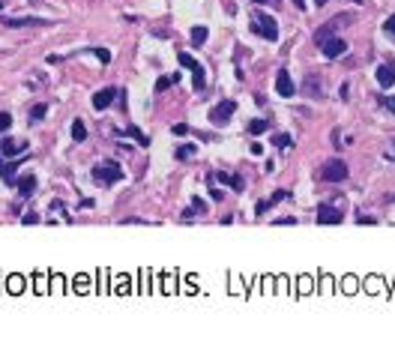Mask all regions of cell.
<instances>
[{"label":"cell","instance_id":"cell-40","mask_svg":"<svg viewBox=\"0 0 395 356\" xmlns=\"http://www.w3.org/2000/svg\"><path fill=\"white\" fill-rule=\"evenodd\" d=\"M314 3H318V6H324V3H327V0H314Z\"/></svg>","mask_w":395,"mask_h":356},{"label":"cell","instance_id":"cell-10","mask_svg":"<svg viewBox=\"0 0 395 356\" xmlns=\"http://www.w3.org/2000/svg\"><path fill=\"white\" fill-rule=\"evenodd\" d=\"M0 24L15 30V27H42V24H48V21H45V18H33V15H24V18H6V15H3Z\"/></svg>","mask_w":395,"mask_h":356},{"label":"cell","instance_id":"cell-27","mask_svg":"<svg viewBox=\"0 0 395 356\" xmlns=\"http://www.w3.org/2000/svg\"><path fill=\"white\" fill-rule=\"evenodd\" d=\"M272 204H275L272 197H269V201H258V207H255V213H258V216H263V213H269V210H272Z\"/></svg>","mask_w":395,"mask_h":356},{"label":"cell","instance_id":"cell-19","mask_svg":"<svg viewBox=\"0 0 395 356\" xmlns=\"http://www.w3.org/2000/svg\"><path fill=\"white\" fill-rule=\"evenodd\" d=\"M198 213H207V204H204L201 197H192V207L183 210V219H192V216H198Z\"/></svg>","mask_w":395,"mask_h":356},{"label":"cell","instance_id":"cell-13","mask_svg":"<svg viewBox=\"0 0 395 356\" xmlns=\"http://www.w3.org/2000/svg\"><path fill=\"white\" fill-rule=\"evenodd\" d=\"M210 183H222V186H230V189H236V192L246 189L243 177H228L225 171H213V174H210Z\"/></svg>","mask_w":395,"mask_h":356},{"label":"cell","instance_id":"cell-43","mask_svg":"<svg viewBox=\"0 0 395 356\" xmlns=\"http://www.w3.org/2000/svg\"><path fill=\"white\" fill-rule=\"evenodd\" d=\"M392 159H395V156H392Z\"/></svg>","mask_w":395,"mask_h":356},{"label":"cell","instance_id":"cell-6","mask_svg":"<svg viewBox=\"0 0 395 356\" xmlns=\"http://www.w3.org/2000/svg\"><path fill=\"white\" fill-rule=\"evenodd\" d=\"M233 111H236V102H233V99H222L216 108H210V120H213L216 126H225L230 117H233Z\"/></svg>","mask_w":395,"mask_h":356},{"label":"cell","instance_id":"cell-39","mask_svg":"<svg viewBox=\"0 0 395 356\" xmlns=\"http://www.w3.org/2000/svg\"><path fill=\"white\" fill-rule=\"evenodd\" d=\"M294 6L296 9H305V0H294Z\"/></svg>","mask_w":395,"mask_h":356},{"label":"cell","instance_id":"cell-22","mask_svg":"<svg viewBox=\"0 0 395 356\" xmlns=\"http://www.w3.org/2000/svg\"><path fill=\"white\" fill-rule=\"evenodd\" d=\"M177 81H180V75H162V78L156 81V93H165V90H168L171 84H177Z\"/></svg>","mask_w":395,"mask_h":356},{"label":"cell","instance_id":"cell-11","mask_svg":"<svg viewBox=\"0 0 395 356\" xmlns=\"http://www.w3.org/2000/svg\"><path fill=\"white\" fill-rule=\"evenodd\" d=\"M117 99V87H102L93 93V108L96 111H105V108H111V102Z\"/></svg>","mask_w":395,"mask_h":356},{"label":"cell","instance_id":"cell-38","mask_svg":"<svg viewBox=\"0 0 395 356\" xmlns=\"http://www.w3.org/2000/svg\"><path fill=\"white\" fill-rule=\"evenodd\" d=\"M285 197H288V192H285V189H279V192L272 194V201H285Z\"/></svg>","mask_w":395,"mask_h":356},{"label":"cell","instance_id":"cell-14","mask_svg":"<svg viewBox=\"0 0 395 356\" xmlns=\"http://www.w3.org/2000/svg\"><path fill=\"white\" fill-rule=\"evenodd\" d=\"M377 84L386 90L395 84V63L392 60H383V66H377Z\"/></svg>","mask_w":395,"mask_h":356},{"label":"cell","instance_id":"cell-17","mask_svg":"<svg viewBox=\"0 0 395 356\" xmlns=\"http://www.w3.org/2000/svg\"><path fill=\"white\" fill-rule=\"evenodd\" d=\"M207 36H210V30H207L204 24H198V27H192V33H189V39H192V45H195V48H201V45L207 42Z\"/></svg>","mask_w":395,"mask_h":356},{"label":"cell","instance_id":"cell-7","mask_svg":"<svg viewBox=\"0 0 395 356\" xmlns=\"http://www.w3.org/2000/svg\"><path fill=\"white\" fill-rule=\"evenodd\" d=\"M321 51H324V57L335 60V57H341V54L347 51V42H344L341 36H329V39H324V42H321Z\"/></svg>","mask_w":395,"mask_h":356},{"label":"cell","instance_id":"cell-28","mask_svg":"<svg viewBox=\"0 0 395 356\" xmlns=\"http://www.w3.org/2000/svg\"><path fill=\"white\" fill-rule=\"evenodd\" d=\"M272 144H275V147H294V141H291L288 135H272Z\"/></svg>","mask_w":395,"mask_h":356},{"label":"cell","instance_id":"cell-2","mask_svg":"<svg viewBox=\"0 0 395 356\" xmlns=\"http://www.w3.org/2000/svg\"><path fill=\"white\" fill-rule=\"evenodd\" d=\"M120 180H123V171H120V165L111 162V159L93 168V183H99V186H114Z\"/></svg>","mask_w":395,"mask_h":356},{"label":"cell","instance_id":"cell-16","mask_svg":"<svg viewBox=\"0 0 395 356\" xmlns=\"http://www.w3.org/2000/svg\"><path fill=\"white\" fill-rule=\"evenodd\" d=\"M174 156H177L180 162H189V159H195V156H198V147H195V144H180V147L174 150Z\"/></svg>","mask_w":395,"mask_h":356},{"label":"cell","instance_id":"cell-34","mask_svg":"<svg viewBox=\"0 0 395 356\" xmlns=\"http://www.w3.org/2000/svg\"><path fill=\"white\" fill-rule=\"evenodd\" d=\"M357 222H360V225H377L374 216H357Z\"/></svg>","mask_w":395,"mask_h":356},{"label":"cell","instance_id":"cell-8","mask_svg":"<svg viewBox=\"0 0 395 356\" xmlns=\"http://www.w3.org/2000/svg\"><path fill=\"white\" fill-rule=\"evenodd\" d=\"M344 216H341V210L338 207H332V204H318V225H338Z\"/></svg>","mask_w":395,"mask_h":356},{"label":"cell","instance_id":"cell-25","mask_svg":"<svg viewBox=\"0 0 395 356\" xmlns=\"http://www.w3.org/2000/svg\"><path fill=\"white\" fill-rule=\"evenodd\" d=\"M266 132V120H252L249 123V135H263Z\"/></svg>","mask_w":395,"mask_h":356},{"label":"cell","instance_id":"cell-42","mask_svg":"<svg viewBox=\"0 0 395 356\" xmlns=\"http://www.w3.org/2000/svg\"><path fill=\"white\" fill-rule=\"evenodd\" d=\"M0 9H6V3H3V0H0Z\"/></svg>","mask_w":395,"mask_h":356},{"label":"cell","instance_id":"cell-15","mask_svg":"<svg viewBox=\"0 0 395 356\" xmlns=\"http://www.w3.org/2000/svg\"><path fill=\"white\" fill-rule=\"evenodd\" d=\"M15 189H18V194H21V197H30V194L36 192V177H33V174H27V177H18V180H15Z\"/></svg>","mask_w":395,"mask_h":356},{"label":"cell","instance_id":"cell-24","mask_svg":"<svg viewBox=\"0 0 395 356\" xmlns=\"http://www.w3.org/2000/svg\"><path fill=\"white\" fill-rule=\"evenodd\" d=\"M21 291H24L21 275H9V293H21Z\"/></svg>","mask_w":395,"mask_h":356},{"label":"cell","instance_id":"cell-26","mask_svg":"<svg viewBox=\"0 0 395 356\" xmlns=\"http://www.w3.org/2000/svg\"><path fill=\"white\" fill-rule=\"evenodd\" d=\"M383 33H386V36L395 42V15H389V18L383 21Z\"/></svg>","mask_w":395,"mask_h":356},{"label":"cell","instance_id":"cell-18","mask_svg":"<svg viewBox=\"0 0 395 356\" xmlns=\"http://www.w3.org/2000/svg\"><path fill=\"white\" fill-rule=\"evenodd\" d=\"M305 90H308L314 99H321V96H324V90H321V78H318V75H308V78H305Z\"/></svg>","mask_w":395,"mask_h":356},{"label":"cell","instance_id":"cell-41","mask_svg":"<svg viewBox=\"0 0 395 356\" xmlns=\"http://www.w3.org/2000/svg\"><path fill=\"white\" fill-rule=\"evenodd\" d=\"M252 3H258V6H261V3H266V0H252Z\"/></svg>","mask_w":395,"mask_h":356},{"label":"cell","instance_id":"cell-36","mask_svg":"<svg viewBox=\"0 0 395 356\" xmlns=\"http://www.w3.org/2000/svg\"><path fill=\"white\" fill-rule=\"evenodd\" d=\"M275 225H296L294 216H285V219H275Z\"/></svg>","mask_w":395,"mask_h":356},{"label":"cell","instance_id":"cell-23","mask_svg":"<svg viewBox=\"0 0 395 356\" xmlns=\"http://www.w3.org/2000/svg\"><path fill=\"white\" fill-rule=\"evenodd\" d=\"M120 135H129V138H135V141H138V144H144V147L150 144V138H147L144 132L138 129V126H129V129H126V132H120Z\"/></svg>","mask_w":395,"mask_h":356},{"label":"cell","instance_id":"cell-35","mask_svg":"<svg viewBox=\"0 0 395 356\" xmlns=\"http://www.w3.org/2000/svg\"><path fill=\"white\" fill-rule=\"evenodd\" d=\"M36 222H39L36 213H24V225H36Z\"/></svg>","mask_w":395,"mask_h":356},{"label":"cell","instance_id":"cell-32","mask_svg":"<svg viewBox=\"0 0 395 356\" xmlns=\"http://www.w3.org/2000/svg\"><path fill=\"white\" fill-rule=\"evenodd\" d=\"M171 132H174V135H180V138H183V135H189V132H192V129H189V126H186V123H177V126H174V129H171Z\"/></svg>","mask_w":395,"mask_h":356},{"label":"cell","instance_id":"cell-37","mask_svg":"<svg viewBox=\"0 0 395 356\" xmlns=\"http://www.w3.org/2000/svg\"><path fill=\"white\" fill-rule=\"evenodd\" d=\"M36 291L45 293V279H42V275H36Z\"/></svg>","mask_w":395,"mask_h":356},{"label":"cell","instance_id":"cell-12","mask_svg":"<svg viewBox=\"0 0 395 356\" xmlns=\"http://www.w3.org/2000/svg\"><path fill=\"white\" fill-rule=\"evenodd\" d=\"M275 90H279V96H294V93H296V84H294V78L288 75V69H279Z\"/></svg>","mask_w":395,"mask_h":356},{"label":"cell","instance_id":"cell-5","mask_svg":"<svg viewBox=\"0 0 395 356\" xmlns=\"http://www.w3.org/2000/svg\"><path fill=\"white\" fill-rule=\"evenodd\" d=\"M177 60H180V66H183V69H189V72L195 75V90H198V93H204V87H207V84H204V69H201V63H198L189 51H180V54H177Z\"/></svg>","mask_w":395,"mask_h":356},{"label":"cell","instance_id":"cell-20","mask_svg":"<svg viewBox=\"0 0 395 356\" xmlns=\"http://www.w3.org/2000/svg\"><path fill=\"white\" fill-rule=\"evenodd\" d=\"M45 114H48V105L45 102H36L30 108V123H39V120H45Z\"/></svg>","mask_w":395,"mask_h":356},{"label":"cell","instance_id":"cell-30","mask_svg":"<svg viewBox=\"0 0 395 356\" xmlns=\"http://www.w3.org/2000/svg\"><path fill=\"white\" fill-rule=\"evenodd\" d=\"M9 126H12V117L6 111H0V132H9Z\"/></svg>","mask_w":395,"mask_h":356},{"label":"cell","instance_id":"cell-29","mask_svg":"<svg viewBox=\"0 0 395 356\" xmlns=\"http://www.w3.org/2000/svg\"><path fill=\"white\" fill-rule=\"evenodd\" d=\"M93 54L99 57V63H111V51H105V48H93Z\"/></svg>","mask_w":395,"mask_h":356},{"label":"cell","instance_id":"cell-9","mask_svg":"<svg viewBox=\"0 0 395 356\" xmlns=\"http://www.w3.org/2000/svg\"><path fill=\"white\" fill-rule=\"evenodd\" d=\"M27 153V141H15V138H0V156H24Z\"/></svg>","mask_w":395,"mask_h":356},{"label":"cell","instance_id":"cell-33","mask_svg":"<svg viewBox=\"0 0 395 356\" xmlns=\"http://www.w3.org/2000/svg\"><path fill=\"white\" fill-rule=\"evenodd\" d=\"M380 105H383L386 111H392V114H395V96H383V102H380Z\"/></svg>","mask_w":395,"mask_h":356},{"label":"cell","instance_id":"cell-4","mask_svg":"<svg viewBox=\"0 0 395 356\" xmlns=\"http://www.w3.org/2000/svg\"><path fill=\"white\" fill-rule=\"evenodd\" d=\"M324 183H344L347 180V165L341 162V159H329V162H324V168H321V174H318Z\"/></svg>","mask_w":395,"mask_h":356},{"label":"cell","instance_id":"cell-3","mask_svg":"<svg viewBox=\"0 0 395 356\" xmlns=\"http://www.w3.org/2000/svg\"><path fill=\"white\" fill-rule=\"evenodd\" d=\"M350 21H353V15H350V12H344V15H338V18H329L324 27H318V30H314V36H311V39L321 45V42H324V39H329V36H338V30H341V27H347Z\"/></svg>","mask_w":395,"mask_h":356},{"label":"cell","instance_id":"cell-31","mask_svg":"<svg viewBox=\"0 0 395 356\" xmlns=\"http://www.w3.org/2000/svg\"><path fill=\"white\" fill-rule=\"evenodd\" d=\"M87 282H90L87 275H78V279H75V291H87Z\"/></svg>","mask_w":395,"mask_h":356},{"label":"cell","instance_id":"cell-1","mask_svg":"<svg viewBox=\"0 0 395 356\" xmlns=\"http://www.w3.org/2000/svg\"><path fill=\"white\" fill-rule=\"evenodd\" d=\"M252 30L263 36L266 42H275L279 39V24H275V18L272 15H266V12H252Z\"/></svg>","mask_w":395,"mask_h":356},{"label":"cell","instance_id":"cell-21","mask_svg":"<svg viewBox=\"0 0 395 356\" xmlns=\"http://www.w3.org/2000/svg\"><path fill=\"white\" fill-rule=\"evenodd\" d=\"M84 138H87V126H84V120H75V123H72V141L81 144Z\"/></svg>","mask_w":395,"mask_h":356}]
</instances>
